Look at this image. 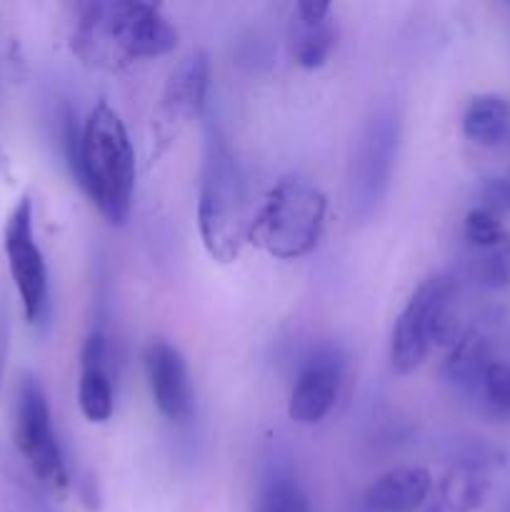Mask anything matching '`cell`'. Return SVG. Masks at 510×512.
Wrapping results in <instances>:
<instances>
[{"mask_svg":"<svg viewBox=\"0 0 510 512\" xmlns=\"http://www.w3.org/2000/svg\"><path fill=\"white\" fill-rule=\"evenodd\" d=\"M425 512H450L448 508H445V505L443 503H433V505H430V508L428 510H425Z\"/></svg>","mask_w":510,"mask_h":512,"instance_id":"603a6c76","label":"cell"},{"mask_svg":"<svg viewBox=\"0 0 510 512\" xmlns=\"http://www.w3.org/2000/svg\"><path fill=\"white\" fill-rule=\"evenodd\" d=\"M253 512H313L305 490L300 488L293 470L273 465L260 480Z\"/></svg>","mask_w":510,"mask_h":512,"instance_id":"9a60e30c","label":"cell"},{"mask_svg":"<svg viewBox=\"0 0 510 512\" xmlns=\"http://www.w3.org/2000/svg\"><path fill=\"white\" fill-rule=\"evenodd\" d=\"M210 93V60L193 53L173 70L153 120V155L158 158L188 123L205 113Z\"/></svg>","mask_w":510,"mask_h":512,"instance_id":"ba28073f","label":"cell"},{"mask_svg":"<svg viewBox=\"0 0 510 512\" xmlns=\"http://www.w3.org/2000/svg\"><path fill=\"white\" fill-rule=\"evenodd\" d=\"M325 210L328 200L318 185L300 175H285L250 220L248 243L275 260L305 258L318 248Z\"/></svg>","mask_w":510,"mask_h":512,"instance_id":"277c9868","label":"cell"},{"mask_svg":"<svg viewBox=\"0 0 510 512\" xmlns=\"http://www.w3.org/2000/svg\"><path fill=\"white\" fill-rule=\"evenodd\" d=\"M510 125V103L503 95H478L463 113V133L475 145L493 148L503 143Z\"/></svg>","mask_w":510,"mask_h":512,"instance_id":"5bb4252c","label":"cell"},{"mask_svg":"<svg viewBox=\"0 0 510 512\" xmlns=\"http://www.w3.org/2000/svg\"><path fill=\"white\" fill-rule=\"evenodd\" d=\"M3 248L10 278H13L20 303H23L25 320L30 325L40 323L45 305H48V268H45V258L35 240L33 200L28 195H23L18 205L10 210L3 233Z\"/></svg>","mask_w":510,"mask_h":512,"instance_id":"52a82bcc","label":"cell"},{"mask_svg":"<svg viewBox=\"0 0 510 512\" xmlns=\"http://www.w3.org/2000/svg\"><path fill=\"white\" fill-rule=\"evenodd\" d=\"M478 278L485 288H510V245L493 250V253L480 263Z\"/></svg>","mask_w":510,"mask_h":512,"instance_id":"44dd1931","label":"cell"},{"mask_svg":"<svg viewBox=\"0 0 510 512\" xmlns=\"http://www.w3.org/2000/svg\"><path fill=\"white\" fill-rule=\"evenodd\" d=\"M343 383V355L320 345L300 365L288 400V415L298 425H318L333 410Z\"/></svg>","mask_w":510,"mask_h":512,"instance_id":"9c48e42d","label":"cell"},{"mask_svg":"<svg viewBox=\"0 0 510 512\" xmlns=\"http://www.w3.org/2000/svg\"><path fill=\"white\" fill-rule=\"evenodd\" d=\"M143 360L155 408L175 423L188 420L195 410V395L188 365L180 350L165 340H153L145 348Z\"/></svg>","mask_w":510,"mask_h":512,"instance_id":"30bf717a","label":"cell"},{"mask_svg":"<svg viewBox=\"0 0 510 512\" xmlns=\"http://www.w3.org/2000/svg\"><path fill=\"white\" fill-rule=\"evenodd\" d=\"M15 445L45 488L55 490V493L68 488V468H65L58 435L53 430L48 395L33 373H25L18 385Z\"/></svg>","mask_w":510,"mask_h":512,"instance_id":"8992f818","label":"cell"},{"mask_svg":"<svg viewBox=\"0 0 510 512\" xmlns=\"http://www.w3.org/2000/svg\"><path fill=\"white\" fill-rule=\"evenodd\" d=\"M75 178L110 225H123L133 208L135 153L120 115L100 100L80 130Z\"/></svg>","mask_w":510,"mask_h":512,"instance_id":"7a4b0ae2","label":"cell"},{"mask_svg":"<svg viewBox=\"0 0 510 512\" xmlns=\"http://www.w3.org/2000/svg\"><path fill=\"white\" fill-rule=\"evenodd\" d=\"M175 45L178 28L163 8L140 0L80 5L70 35V48L80 63L108 73H118L135 60L168 55Z\"/></svg>","mask_w":510,"mask_h":512,"instance_id":"6da1fadb","label":"cell"},{"mask_svg":"<svg viewBox=\"0 0 510 512\" xmlns=\"http://www.w3.org/2000/svg\"><path fill=\"white\" fill-rule=\"evenodd\" d=\"M78 403L80 413L85 415L88 423H108L115 410L113 400V383L105 365L95 368H80V385H78Z\"/></svg>","mask_w":510,"mask_h":512,"instance_id":"ac0fdd59","label":"cell"},{"mask_svg":"<svg viewBox=\"0 0 510 512\" xmlns=\"http://www.w3.org/2000/svg\"><path fill=\"white\" fill-rule=\"evenodd\" d=\"M483 393L493 408L510 413V365L493 360L483 378Z\"/></svg>","mask_w":510,"mask_h":512,"instance_id":"ffe728a7","label":"cell"},{"mask_svg":"<svg viewBox=\"0 0 510 512\" xmlns=\"http://www.w3.org/2000/svg\"><path fill=\"white\" fill-rule=\"evenodd\" d=\"M400 148V115L393 105H378L365 120L350 165V208L360 223L378 213L393 180Z\"/></svg>","mask_w":510,"mask_h":512,"instance_id":"5b68a950","label":"cell"},{"mask_svg":"<svg viewBox=\"0 0 510 512\" xmlns=\"http://www.w3.org/2000/svg\"><path fill=\"white\" fill-rule=\"evenodd\" d=\"M483 208L490 213H510V170L500 178H488L483 185Z\"/></svg>","mask_w":510,"mask_h":512,"instance_id":"7402d4cb","label":"cell"},{"mask_svg":"<svg viewBox=\"0 0 510 512\" xmlns=\"http://www.w3.org/2000/svg\"><path fill=\"white\" fill-rule=\"evenodd\" d=\"M333 48L335 30L330 18L310 23V20H300L298 15H293V23H290V55H293L300 68H323Z\"/></svg>","mask_w":510,"mask_h":512,"instance_id":"2e32d148","label":"cell"},{"mask_svg":"<svg viewBox=\"0 0 510 512\" xmlns=\"http://www.w3.org/2000/svg\"><path fill=\"white\" fill-rule=\"evenodd\" d=\"M465 238L475 248L498 250L508 245L510 233L498 215L485 208H475L465 215Z\"/></svg>","mask_w":510,"mask_h":512,"instance_id":"d6986e66","label":"cell"},{"mask_svg":"<svg viewBox=\"0 0 510 512\" xmlns=\"http://www.w3.org/2000/svg\"><path fill=\"white\" fill-rule=\"evenodd\" d=\"M433 488V478L423 468H395L380 475L365 490V510L370 512H415L423 508Z\"/></svg>","mask_w":510,"mask_h":512,"instance_id":"7c38bea8","label":"cell"},{"mask_svg":"<svg viewBox=\"0 0 510 512\" xmlns=\"http://www.w3.org/2000/svg\"><path fill=\"white\" fill-rule=\"evenodd\" d=\"M490 363L493 360H490L488 340L475 330H468L455 340L453 350L443 365V375L450 385L460 390L483 388V378Z\"/></svg>","mask_w":510,"mask_h":512,"instance_id":"4fadbf2b","label":"cell"},{"mask_svg":"<svg viewBox=\"0 0 510 512\" xmlns=\"http://www.w3.org/2000/svg\"><path fill=\"white\" fill-rule=\"evenodd\" d=\"M430 345L433 343H430L428 333V288H425V283H420V288L410 295L393 325L390 365H393L395 373L410 375L413 370H418L428 355Z\"/></svg>","mask_w":510,"mask_h":512,"instance_id":"8fae6325","label":"cell"},{"mask_svg":"<svg viewBox=\"0 0 510 512\" xmlns=\"http://www.w3.org/2000/svg\"><path fill=\"white\" fill-rule=\"evenodd\" d=\"M198 230L210 258L223 265L240 258L250 233L243 173L228 140L213 125L205 135L200 170Z\"/></svg>","mask_w":510,"mask_h":512,"instance_id":"3957f363","label":"cell"},{"mask_svg":"<svg viewBox=\"0 0 510 512\" xmlns=\"http://www.w3.org/2000/svg\"><path fill=\"white\" fill-rule=\"evenodd\" d=\"M0 355H3V318H0Z\"/></svg>","mask_w":510,"mask_h":512,"instance_id":"cb8c5ba5","label":"cell"},{"mask_svg":"<svg viewBox=\"0 0 510 512\" xmlns=\"http://www.w3.org/2000/svg\"><path fill=\"white\" fill-rule=\"evenodd\" d=\"M488 478L478 465L460 463L445 473L440 483V503L450 512H473L483 505Z\"/></svg>","mask_w":510,"mask_h":512,"instance_id":"e0dca14e","label":"cell"}]
</instances>
